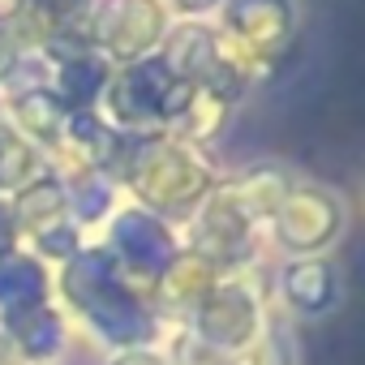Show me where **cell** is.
I'll use <instances>...</instances> for the list:
<instances>
[{
  "label": "cell",
  "mask_w": 365,
  "mask_h": 365,
  "mask_svg": "<svg viewBox=\"0 0 365 365\" xmlns=\"http://www.w3.org/2000/svg\"><path fill=\"white\" fill-rule=\"evenodd\" d=\"M52 301L103 352L155 348L168 335V327L150 309L146 292H138L120 275V267L112 262V254L103 245H82L69 262L56 267V275H52Z\"/></svg>",
  "instance_id": "cell-1"
},
{
  "label": "cell",
  "mask_w": 365,
  "mask_h": 365,
  "mask_svg": "<svg viewBox=\"0 0 365 365\" xmlns=\"http://www.w3.org/2000/svg\"><path fill=\"white\" fill-rule=\"evenodd\" d=\"M125 180L142 198V211L159 220H185L202 207V198L215 190L211 172L176 146H146L133 155Z\"/></svg>",
  "instance_id": "cell-2"
},
{
  "label": "cell",
  "mask_w": 365,
  "mask_h": 365,
  "mask_svg": "<svg viewBox=\"0 0 365 365\" xmlns=\"http://www.w3.org/2000/svg\"><path fill=\"white\" fill-rule=\"evenodd\" d=\"M267 309H271L267 288H262L250 271H228V275H220V284L198 301V309L185 318V331L198 335V339L211 344V348H224V352L241 356V352L258 339V331H262V322H267Z\"/></svg>",
  "instance_id": "cell-3"
},
{
  "label": "cell",
  "mask_w": 365,
  "mask_h": 365,
  "mask_svg": "<svg viewBox=\"0 0 365 365\" xmlns=\"http://www.w3.org/2000/svg\"><path fill=\"white\" fill-rule=\"evenodd\" d=\"M348 228L339 194L322 185H292L279 211L271 215V237L288 258H327Z\"/></svg>",
  "instance_id": "cell-4"
},
{
  "label": "cell",
  "mask_w": 365,
  "mask_h": 365,
  "mask_svg": "<svg viewBox=\"0 0 365 365\" xmlns=\"http://www.w3.org/2000/svg\"><path fill=\"white\" fill-rule=\"evenodd\" d=\"M103 250L112 254V262L120 267V275H125L138 292H146V301H150L155 275L168 267V258H172L180 245H176V232H172L159 215H150V211H142V207H129V211H120V215L112 220V232H108V245H103Z\"/></svg>",
  "instance_id": "cell-5"
},
{
  "label": "cell",
  "mask_w": 365,
  "mask_h": 365,
  "mask_svg": "<svg viewBox=\"0 0 365 365\" xmlns=\"http://www.w3.org/2000/svg\"><path fill=\"white\" fill-rule=\"evenodd\" d=\"M185 250L202 254L224 275L245 271V262L254 258V224L241 215V207L232 202L228 190H211L202 198V207L190 215V245Z\"/></svg>",
  "instance_id": "cell-6"
},
{
  "label": "cell",
  "mask_w": 365,
  "mask_h": 365,
  "mask_svg": "<svg viewBox=\"0 0 365 365\" xmlns=\"http://www.w3.org/2000/svg\"><path fill=\"white\" fill-rule=\"evenodd\" d=\"M275 305L292 322H314L339 309L344 301V275L331 258H288L275 279Z\"/></svg>",
  "instance_id": "cell-7"
},
{
  "label": "cell",
  "mask_w": 365,
  "mask_h": 365,
  "mask_svg": "<svg viewBox=\"0 0 365 365\" xmlns=\"http://www.w3.org/2000/svg\"><path fill=\"white\" fill-rule=\"evenodd\" d=\"M220 267L215 262H207L202 254H194V250H185L180 245L172 258H168V267L155 275V288H150V309L159 314V322L163 327H185V318L198 309V301L220 284Z\"/></svg>",
  "instance_id": "cell-8"
},
{
  "label": "cell",
  "mask_w": 365,
  "mask_h": 365,
  "mask_svg": "<svg viewBox=\"0 0 365 365\" xmlns=\"http://www.w3.org/2000/svg\"><path fill=\"white\" fill-rule=\"evenodd\" d=\"M0 331L9 335L14 352H18V365H52V361H65V348H69V318L56 301H43L26 314H14L0 322Z\"/></svg>",
  "instance_id": "cell-9"
},
{
  "label": "cell",
  "mask_w": 365,
  "mask_h": 365,
  "mask_svg": "<svg viewBox=\"0 0 365 365\" xmlns=\"http://www.w3.org/2000/svg\"><path fill=\"white\" fill-rule=\"evenodd\" d=\"M52 301V267L26 250L0 258V322Z\"/></svg>",
  "instance_id": "cell-10"
},
{
  "label": "cell",
  "mask_w": 365,
  "mask_h": 365,
  "mask_svg": "<svg viewBox=\"0 0 365 365\" xmlns=\"http://www.w3.org/2000/svg\"><path fill=\"white\" fill-rule=\"evenodd\" d=\"M241 365H301V335H297V322L271 305L267 309V322L258 331V339L241 352Z\"/></svg>",
  "instance_id": "cell-11"
},
{
  "label": "cell",
  "mask_w": 365,
  "mask_h": 365,
  "mask_svg": "<svg viewBox=\"0 0 365 365\" xmlns=\"http://www.w3.org/2000/svg\"><path fill=\"white\" fill-rule=\"evenodd\" d=\"M163 356H168V365H241V356H232V352H224V348H211V344H202L198 335H190L185 327H168V335H163Z\"/></svg>",
  "instance_id": "cell-12"
},
{
  "label": "cell",
  "mask_w": 365,
  "mask_h": 365,
  "mask_svg": "<svg viewBox=\"0 0 365 365\" xmlns=\"http://www.w3.org/2000/svg\"><path fill=\"white\" fill-rule=\"evenodd\" d=\"M103 365H168L163 348H120V352H103Z\"/></svg>",
  "instance_id": "cell-13"
},
{
  "label": "cell",
  "mask_w": 365,
  "mask_h": 365,
  "mask_svg": "<svg viewBox=\"0 0 365 365\" xmlns=\"http://www.w3.org/2000/svg\"><path fill=\"white\" fill-rule=\"evenodd\" d=\"M14 250H22L18 245V228H14V211H9V202H0V258L14 254Z\"/></svg>",
  "instance_id": "cell-14"
},
{
  "label": "cell",
  "mask_w": 365,
  "mask_h": 365,
  "mask_svg": "<svg viewBox=\"0 0 365 365\" xmlns=\"http://www.w3.org/2000/svg\"><path fill=\"white\" fill-rule=\"evenodd\" d=\"M0 365H18V352H14V344H9L5 331H0Z\"/></svg>",
  "instance_id": "cell-15"
},
{
  "label": "cell",
  "mask_w": 365,
  "mask_h": 365,
  "mask_svg": "<svg viewBox=\"0 0 365 365\" xmlns=\"http://www.w3.org/2000/svg\"><path fill=\"white\" fill-rule=\"evenodd\" d=\"M52 365H65V361H52Z\"/></svg>",
  "instance_id": "cell-16"
}]
</instances>
